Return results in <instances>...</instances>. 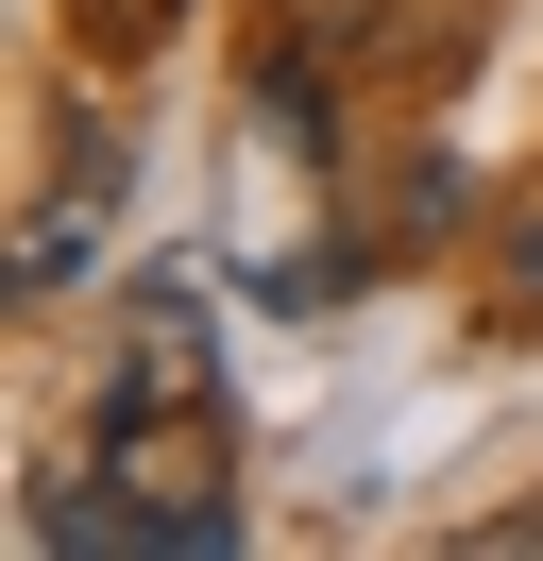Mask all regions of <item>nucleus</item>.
<instances>
[{
  "mask_svg": "<svg viewBox=\"0 0 543 561\" xmlns=\"http://www.w3.org/2000/svg\"><path fill=\"white\" fill-rule=\"evenodd\" d=\"M102 477H119V511H221L238 425H221V357L204 341H136L102 375Z\"/></svg>",
  "mask_w": 543,
  "mask_h": 561,
  "instance_id": "1",
  "label": "nucleus"
},
{
  "mask_svg": "<svg viewBox=\"0 0 543 561\" xmlns=\"http://www.w3.org/2000/svg\"><path fill=\"white\" fill-rule=\"evenodd\" d=\"M170 18H187V0H68V51H102V69H119V51H153Z\"/></svg>",
  "mask_w": 543,
  "mask_h": 561,
  "instance_id": "2",
  "label": "nucleus"
},
{
  "mask_svg": "<svg viewBox=\"0 0 543 561\" xmlns=\"http://www.w3.org/2000/svg\"><path fill=\"white\" fill-rule=\"evenodd\" d=\"M509 307L543 323V221H527V239H509Z\"/></svg>",
  "mask_w": 543,
  "mask_h": 561,
  "instance_id": "3",
  "label": "nucleus"
}]
</instances>
